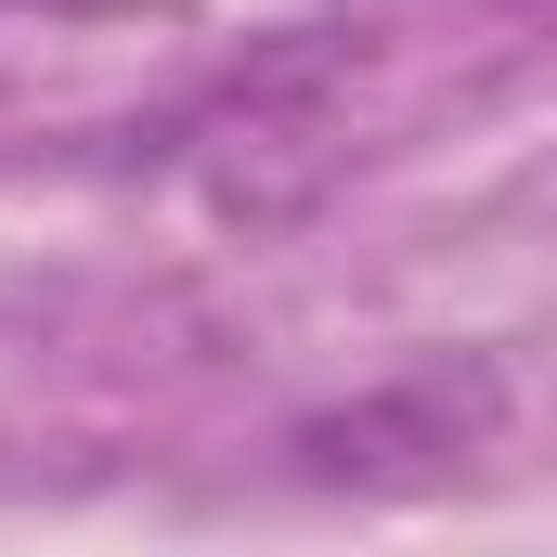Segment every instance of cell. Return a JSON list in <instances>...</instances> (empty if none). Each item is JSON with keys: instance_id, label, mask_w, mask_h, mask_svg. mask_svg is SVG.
Wrapping results in <instances>:
<instances>
[{"instance_id": "1", "label": "cell", "mask_w": 557, "mask_h": 557, "mask_svg": "<svg viewBox=\"0 0 557 557\" xmlns=\"http://www.w3.org/2000/svg\"><path fill=\"white\" fill-rule=\"evenodd\" d=\"M493 428H506V376H493V363H416V376H389V389L311 416L285 454H298V480L337 493V480H441V467H467Z\"/></svg>"}]
</instances>
